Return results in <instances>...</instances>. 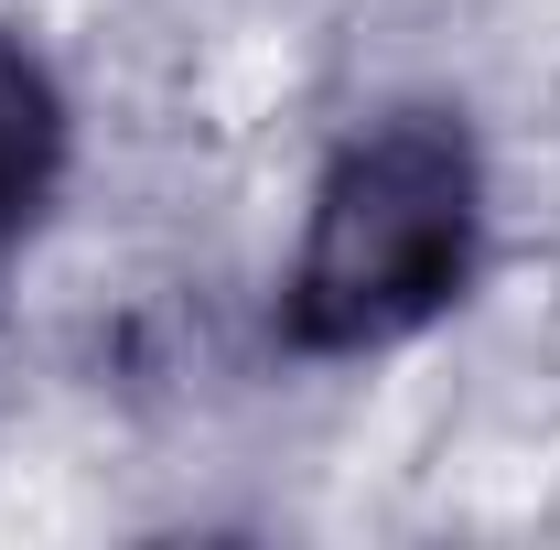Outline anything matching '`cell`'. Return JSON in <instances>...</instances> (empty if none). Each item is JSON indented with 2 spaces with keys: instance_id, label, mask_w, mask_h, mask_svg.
<instances>
[{
  "instance_id": "obj_1",
  "label": "cell",
  "mask_w": 560,
  "mask_h": 550,
  "mask_svg": "<svg viewBox=\"0 0 560 550\" xmlns=\"http://www.w3.org/2000/svg\"><path fill=\"white\" fill-rule=\"evenodd\" d=\"M475 227H486V173L442 108H399L355 130L313 184V227H302L291 302H280L291 345L366 356V345L420 335L475 280Z\"/></svg>"
},
{
  "instance_id": "obj_2",
  "label": "cell",
  "mask_w": 560,
  "mask_h": 550,
  "mask_svg": "<svg viewBox=\"0 0 560 550\" xmlns=\"http://www.w3.org/2000/svg\"><path fill=\"white\" fill-rule=\"evenodd\" d=\"M55 173H66V98H55V76L0 33V249L44 216Z\"/></svg>"
}]
</instances>
